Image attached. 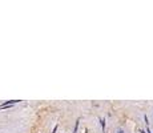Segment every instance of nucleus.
Returning <instances> with one entry per match:
<instances>
[]
</instances>
